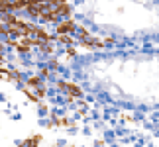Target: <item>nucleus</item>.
<instances>
[{
    "label": "nucleus",
    "instance_id": "obj_2",
    "mask_svg": "<svg viewBox=\"0 0 159 147\" xmlns=\"http://www.w3.org/2000/svg\"><path fill=\"white\" fill-rule=\"evenodd\" d=\"M63 88L67 90V92H71V96H79V94H81V92H79V88L73 87V84H63Z\"/></svg>",
    "mask_w": 159,
    "mask_h": 147
},
{
    "label": "nucleus",
    "instance_id": "obj_1",
    "mask_svg": "<svg viewBox=\"0 0 159 147\" xmlns=\"http://www.w3.org/2000/svg\"><path fill=\"white\" fill-rule=\"evenodd\" d=\"M73 29H75V24H73V22H63V24H59V26H57V32H59L61 35L71 33Z\"/></svg>",
    "mask_w": 159,
    "mask_h": 147
}]
</instances>
